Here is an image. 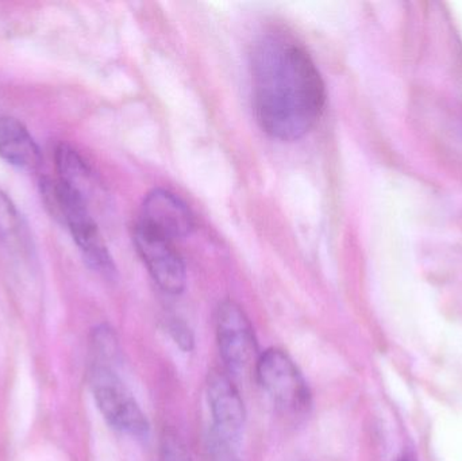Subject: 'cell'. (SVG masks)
Here are the masks:
<instances>
[{"label": "cell", "mask_w": 462, "mask_h": 461, "mask_svg": "<svg viewBox=\"0 0 462 461\" xmlns=\"http://www.w3.org/2000/svg\"><path fill=\"white\" fill-rule=\"evenodd\" d=\"M91 387L97 408L111 427L133 438H145L149 435L145 414L113 368L95 364Z\"/></svg>", "instance_id": "3957f363"}, {"label": "cell", "mask_w": 462, "mask_h": 461, "mask_svg": "<svg viewBox=\"0 0 462 461\" xmlns=\"http://www.w3.org/2000/svg\"><path fill=\"white\" fill-rule=\"evenodd\" d=\"M208 400L213 414V430L236 444L246 420L244 401L226 373L213 371L208 379Z\"/></svg>", "instance_id": "ba28073f"}, {"label": "cell", "mask_w": 462, "mask_h": 461, "mask_svg": "<svg viewBox=\"0 0 462 461\" xmlns=\"http://www.w3.org/2000/svg\"><path fill=\"white\" fill-rule=\"evenodd\" d=\"M56 165L60 180L78 189L88 199L94 184V176L81 154L72 146L61 143L56 151Z\"/></svg>", "instance_id": "8fae6325"}, {"label": "cell", "mask_w": 462, "mask_h": 461, "mask_svg": "<svg viewBox=\"0 0 462 461\" xmlns=\"http://www.w3.org/2000/svg\"><path fill=\"white\" fill-rule=\"evenodd\" d=\"M253 102L261 129L295 141L315 126L326 105V87L314 60L287 32H271L252 54Z\"/></svg>", "instance_id": "6da1fadb"}, {"label": "cell", "mask_w": 462, "mask_h": 461, "mask_svg": "<svg viewBox=\"0 0 462 461\" xmlns=\"http://www.w3.org/2000/svg\"><path fill=\"white\" fill-rule=\"evenodd\" d=\"M216 325L219 352L230 373L255 367L260 357L257 340L244 309L234 300H225L217 310Z\"/></svg>", "instance_id": "5b68a950"}, {"label": "cell", "mask_w": 462, "mask_h": 461, "mask_svg": "<svg viewBox=\"0 0 462 461\" xmlns=\"http://www.w3.org/2000/svg\"><path fill=\"white\" fill-rule=\"evenodd\" d=\"M138 222L173 243L191 235L195 227L191 208L178 195L164 189H153L146 195Z\"/></svg>", "instance_id": "52a82bcc"}, {"label": "cell", "mask_w": 462, "mask_h": 461, "mask_svg": "<svg viewBox=\"0 0 462 461\" xmlns=\"http://www.w3.org/2000/svg\"><path fill=\"white\" fill-rule=\"evenodd\" d=\"M168 332L172 336L175 343L180 346L183 351L189 352L194 348V335H192L191 329L187 327L184 322L173 319L168 325Z\"/></svg>", "instance_id": "9a60e30c"}, {"label": "cell", "mask_w": 462, "mask_h": 461, "mask_svg": "<svg viewBox=\"0 0 462 461\" xmlns=\"http://www.w3.org/2000/svg\"><path fill=\"white\" fill-rule=\"evenodd\" d=\"M134 244L157 286L167 294H181L186 289L187 271L175 243L137 222Z\"/></svg>", "instance_id": "8992f818"}, {"label": "cell", "mask_w": 462, "mask_h": 461, "mask_svg": "<svg viewBox=\"0 0 462 461\" xmlns=\"http://www.w3.org/2000/svg\"><path fill=\"white\" fill-rule=\"evenodd\" d=\"M0 243L21 254L32 251V238L13 200L0 189Z\"/></svg>", "instance_id": "30bf717a"}, {"label": "cell", "mask_w": 462, "mask_h": 461, "mask_svg": "<svg viewBox=\"0 0 462 461\" xmlns=\"http://www.w3.org/2000/svg\"><path fill=\"white\" fill-rule=\"evenodd\" d=\"M0 157L22 170H35L42 161L40 148L27 127L13 116H0Z\"/></svg>", "instance_id": "9c48e42d"}, {"label": "cell", "mask_w": 462, "mask_h": 461, "mask_svg": "<svg viewBox=\"0 0 462 461\" xmlns=\"http://www.w3.org/2000/svg\"><path fill=\"white\" fill-rule=\"evenodd\" d=\"M160 461H192L186 446L173 430H165L160 443Z\"/></svg>", "instance_id": "4fadbf2b"}, {"label": "cell", "mask_w": 462, "mask_h": 461, "mask_svg": "<svg viewBox=\"0 0 462 461\" xmlns=\"http://www.w3.org/2000/svg\"><path fill=\"white\" fill-rule=\"evenodd\" d=\"M255 373L263 392L287 413L309 410L311 394L299 368L282 349L272 348L258 357Z\"/></svg>", "instance_id": "277c9868"}, {"label": "cell", "mask_w": 462, "mask_h": 461, "mask_svg": "<svg viewBox=\"0 0 462 461\" xmlns=\"http://www.w3.org/2000/svg\"><path fill=\"white\" fill-rule=\"evenodd\" d=\"M94 349L97 354L95 364L108 365L118 355V343L113 330L107 327H100L94 332Z\"/></svg>", "instance_id": "7c38bea8"}, {"label": "cell", "mask_w": 462, "mask_h": 461, "mask_svg": "<svg viewBox=\"0 0 462 461\" xmlns=\"http://www.w3.org/2000/svg\"><path fill=\"white\" fill-rule=\"evenodd\" d=\"M42 189L46 202L67 225L87 264L102 275L114 276L116 265L99 227L89 213L88 199L60 179L43 181Z\"/></svg>", "instance_id": "7a4b0ae2"}, {"label": "cell", "mask_w": 462, "mask_h": 461, "mask_svg": "<svg viewBox=\"0 0 462 461\" xmlns=\"http://www.w3.org/2000/svg\"><path fill=\"white\" fill-rule=\"evenodd\" d=\"M234 446L236 444L211 429L208 438V446H206L208 461H241Z\"/></svg>", "instance_id": "5bb4252c"}]
</instances>
